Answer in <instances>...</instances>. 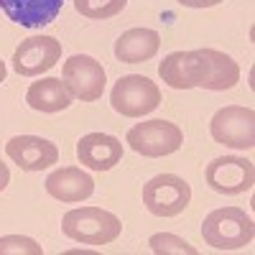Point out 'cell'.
<instances>
[{"mask_svg":"<svg viewBox=\"0 0 255 255\" xmlns=\"http://www.w3.org/2000/svg\"><path fill=\"white\" fill-rule=\"evenodd\" d=\"M61 232L82 245H110L120 238L123 222L108 209L77 207L61 217Z\"/></svg>","mask_w":255,"mask_h":255,"instance_id":"6da1fadb","label":"cell"},{"mask_svg":"<svg viewBox=\"0 0 255 255\" xmlns=\"http://www.w3.org/2000/svg\"><path fill=\"white\" fill-rule=\"evenodd\" d=\"M202 238L215 250H240L253 243L255 225L240 207H222L209 212L202 222Z\"/></svg>","mask_w":255,"mask_h":255,"instance_id":"7a4b0ae2","label":"cell"},{"mask_svg":"<svg viewBox=\"0 0 255 255\" xmlns=\"http://www.w3.org/2000/svg\"><path fill=\"white\" fill-rule=\"evenodd\" d=\"M113 110L123 118H143L161 105V90L143 74H128L115 82L110 92Z\"/></svg>","mask_w":255,"mask_h":255,"instance_id":"3957f363","label":"cell"},{"mask_svg":"<svg viewBox=\"0 0 255 255\" xmlns=\"http://www.w3.org/2000/svg\"><path fill=\"white\" fill-rule=\"evenodd\" d=\"M125 140L135 153L148 156V158H161L179 151L184 143V133L179 125L168 120H145V123L133 125L128 130Z\"/></svg>","mask_w":255,"mask_h":255,"instance_id":"277c9868","label":"cell"},{"mask_svg":"<svg viewBox=\"0 0 255 255\" xmlns=\"http://www.w3.org/2000/svg\"><path fill=\"white\" fill-rule=\"evenodd\" d=\"M191 202V186L176 174H158L143 186V204L156 217H176Z\"/></svg>","mask_w":255,"mask_h":255,"instance_id":"5b68a950","label":"cell"},{"mask_svg":"<svg viewBox=\"0 0 255 255\" xmlns=\"http://www.w3.org/2000/svg\"><path fill=\"white\" fill-rule=\"evenodd\" d=\"M209 133L222 145L238 148V151H250L255 145V113H253V108L227 105V108L217 110L209 120Z\"/></svg>","mask_w":255,"mask_h":255,"instance_id":"8992f818","label":"cell"},{"mask_svg":"<svg viewBox=\"0 0 255 255\" xmlns=\"http://www.w3.org/2000/svg\"><path fill=\"white\" fill-rule=\"evenodd\" d=\"M61 77H64L67 90L72 92V97H77L82 102L100 100L105 92V82H108L105 67L95 56H87V54L69 56L61 67Z\"/></svg>","mask_w":255,"mask_h":255,"instance_id":"52a82bcc","label":"cell"},{"mask_svg":"<svg viewBox=\"0 0 255 255\" xmlns=\"http://www.w3.org/2000/svg\"><path fill=\"white\" fill-rule=\"evenodd\" d=\"M207 186L217 194H243L255 184L253 161L240 156H220L204 168Z\"/></svg>","mask_w":255,"mask_h":255,"instance_id":"ba28073f","label":"cell"},{"mask_svg":"<svg viewBox=\"0 0 255 255\" xmlns=\"http://www.w3.org/2000/svg\"><path fill=\"white\" fill-rule=\"evenodd\" d=\"M61 59V41L54 36H31L13 51V69L20 77H38L54 69Z\"/></svg>","mask_w":255,"mask_h":255,"instance_id":"9c48e42d","label":"cell"},{"mask_svg":"<svg viewBox=\"0 0 255 255\" xmlns=\"http://www.w3.org/2000/svg\"><path fill=\"white\" fill-rule=\"evenodd\" d=\"M161 79L174 90H194L204 87L207 79V59L202 51H174L158 64Z\"/></svg>","mask_w":255,"mask_h":255,"instance_id":"30bf717a","label":"cell"},{"mask_svg":"<svg viewBox=\"0 0 255 255\" xmlns=\"http://www.w3.org/2000/svg\"><path fill=\"white\" fill-rule=\"evenodd\" d=\"M5 153L18 168L23 171H44L51 163L59 161L56 143L38 138V135H15L5 143Z\"/></svg>","mask_w":255,"mask_h":255,"instance_id":"8fae6325","label":"cell"},{"mask_svg":"<svg viewBox=\"0 0 255 255\" xmlns=\"http://www.w3.org/2000/svg\"><path fill=\"white\" fill-rule=\"evenodd\" d=\"M77 158L92 171H110L123 158V143L108 133H87L77 143Z\"/></svg>","mask_w":255,"mask_h":255,"instance_id":"7c38bea8","label":"cell"},{"mask_svg":"<svg viewBox=\"0 0 255 255\" xmlns=\"http://www.w3.org/2000/svg\"><path fill=\"white\" fill-rule=\"evenodd\" d=\"M46 191L64 204L84 202L95 194V179L90 174H84L79 166H64V168H56L54 174H49Z\"/></svg>","mask_w":255,"mask_h":255,"instance_id":"4fadbf2b","label":"cell"},{"mask_svg":"<svg viewBox=\"0 0 255 255\" xmlns=\"http://www.w3.org/2000/svg\"><path fill=\"white\" fill-rule=\"evenodd\" d=\"M64 0H0L3 13L23 28L49 26L61 13Z\"/></svg>","mask_w":255,"mask_h":255,"instance_id":"5bb4252c","label":"cell"},{"mask_svg":"<svg viewBox=\"0 0 255 255\" xmlns=\"http://www.w3.org/2000/svg\"><path fill=\"white\" fill-rule=\"evenodd\" d=\"M161 36L153 28H130L115 41V56L123 64H140L158 54Z\"/></svg>","mask_w":255,"mask_h":255,"instance_id":"9a60e30c","label":"cell"},{"mask_svg":"<svg viewBox=\"0 0 255 255\" xmlns=\"http://www.w3.org/2000/svg\"><path fill=\"white\" fill-rule=\"evenodd\" d=\"M28 108L38 113H61L72 105V92L67 90V84L56 77H46L41 82H33L26 92Z\"/></svg>","mask_w":255,"mask_h":255,"instance_id":"2e32d148","label":"cell"},{"mask_svg":"<svg viewBox=\"0 0 255 255\" xmlns=\"http://www.w3.org/2000/svg\"><path fill=\"white\" fill-rule=\"evenodd\" d=\"M202 56L207 59V79L204 90H232L240 82V67L238 61L227 56L225 51L217 49H199Z\"/></svg>","mask_w":255,"mask_h":255,"instance_id":"e0dca14e","label":"cell"},{"mask_svg":"<svg viewBox=\"0 0 255 255\" xmlns=\"http://www.w3.org/2000/svg\"><path fill=\"white\" fill-rule=\"evenodd\" d=\"M125 5H128V0H74L77 13H82L84 18H92V20L113 18L120 10H125Z\"/></svg>","mask_w":255,"mask_h":255,"instance_id":"ac0fdd59","label":"cell"},{"mask_svg":"<svg viewBox=\"0 0 255 255\" xmlns=\"http://www.w3.org/2000/svg\"><path fill=\"white\" fill-rule=\"evenodd\" d=\"M148 245H151V250L158 253V255H171V253H176V255H197L194 245H189L184 238H176V235H171V232H156V235L148 238Z\"/></svg>","mask_w":255,"mask_h":255,"instance_id":"d6986e66","label":"cell"},{"mask_svg":"<svg viewBox=\"0 0 255 255\" xmlns=\"http://www.w3.org/2000/svg\"><path fill=\"white\" fill-rule=\"evenodd\" d=\"M0 255H44V248L23 235H5L0 238Z\"/></svg>","mask_w":255,"mask_h":255,"instance_id":"ffe728a7","label":"cell"},{"mask_svg":"<svg viewBox=\"0 0 255 255\" xmlns=\"http://www.w3.org/2000/svg\"><path fill=\"white\" fill-rule=\"evenodd\" d=\"M176 3L184 5V8H215L222 0H176Z\"/></svg>","mask_w":255,"mask_h":255,"instance_id":"44dd1931","label":"cell"},{"mask_svg":"<svg viewBox=\"0 0 255 255\" xmlns=\"http://www.w3.org/2000/svg\"><path fill=\"white\" fill-rule=\"evenodd\" d=\"M8 184H10V171H8V166L0 161V191H3Z\"/></svg>","mask_w":255,"mask_h":255,"instance_id":"7402d4cb","label":"cell"},{"mask_svg":"<svg viewBox=\"0 0 255 255\" xmlns=\"http://www.w3.org/2000/svg\"><path fill=\"white\" fill-rule=\"evenodd\" d=\"M5 74H8V69H5V61L0 59V82H5Z\"/></svg>","mask_w":255,"mask_h":255,"instance_id":"603a6c76","label":"cell"}]
</instances>
